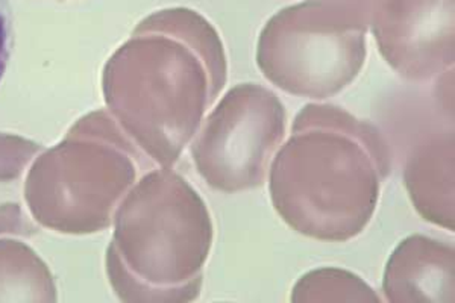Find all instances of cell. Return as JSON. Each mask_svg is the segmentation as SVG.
<instances>
[{"label":"cell","instance_id":"30bf717a","mask_svg":"<svg viewBox=\"0 0 455 303\" xmlns=\"http://www.w3.org/2000/svg\"><path fill=\"white\" fill-rule=\"evenodd\" d=\"M43 146L0 132V235H36L40 227L25 205L23 178Z\"/></svg>","mask_w":455,"mask_h":303},{"label":"cell","instance_id":"8992f818","mask_svg":"<svg viewBox=\"0 0 455 303\" xmlns=\"http://www.w3.org/2000/svg\"><path fill=\"white\" fill-rule=\"evenodd\" d=\"M285 131L287 109L278 94L261 84H237L205 116L190 154L212 190H254L267 179Z\"/></svg>","mask_w":455,"mask_h":303},{"label":"cell","instance_id":"6da1fadb","mask_svg":"<svg viewBox=\"0 0 455 303\" xmlns=\"http://www.w3.org/2000/svg\"><path fill=\"white\" fill-rule=\"evenodd\" d=\"M228 81L218 29L197 11H156L137 25L102 73L108 113L161 169H173Z\"/></svg>","mask_w":455,"mask_h":303},{"label":"cell","instance_id":"4fadbf2b","mask_svg":"<svg viewBox=\"0 0 455 303\" xmlns=\"http://www.w3.org/2000/svg\"><path fill=\"white\" fill-rule=\"evenodd\" d=\"M14 47V20L10 0H0V83L5 76Z\"/></svg>","mask_w":455,"mask_h":303},{"label":"cell","instance_id":"5b68a950","mask_svg":"<svg viewBox=\"0 0 455 303\" xmlns=\"http://www.w3.org/2000/svg\"><path fill=\"white\" fill-rule=\"evenodd\" d=\"M369 6L363 0H306L285 6L259 32L255 61L272 85L315 102L360 76L368 58Z\"/></svg>","mask_w":455,"mask_h":303},{"label":"cell","instance_id":"7a4b0ae2","mask_svg":"<svg viewBox=\"0 0 455 303\" xmlns=\"http://www.w3.org/2000/svg\"><path fill=\"white\" fill-rule=\"evenodd\" d=\"M390 173L392 152L375 124L332 103H307L270 164V202L299 235L347 243L369 227Z\"/></svg>","mask_w":455,"mask_h":303},{"label":"cell","instance_id":"52a82bcc","mask_svg":"<svg viewBox=\"0 0 455 303\" xmlns=\"http://www.w3.org/2000/svg\"><path fill=\"white\" fill-rule=\"evenodd\" d=\"M454 0H371L369 31L379 55L410 83L454 70Z\"/></svg>","mask_w":455,"mask_h":303},{"label":"cell","instance_id":"3957f363","mask_svg":"<svg viewBox=\"0 0 455 303\" xmlns=\"http://www.w3.org/2000/svg\"><path fill=\"white\" fill-rule=\"evenodd\" d=\"M105 267L124 303H190L201 298L214 223L199 191L173 169L146 171L114 216Z\"/></svg>","mask_w":455,"mask_h":303},{"label":"cell","instance_id":"9c48e42d","mask_svg":"<svg viewBox=\"0 0 455 303\" xmlns=\"http://www.w3.org/2000/svg\"><path fill=\"white\" fill-rule=\"evenodd\" d=\"M454 129H440L416 144L403 163L410 202L425 221L454 232Z\"/></svg>","mask_w":455,"mask_h":303},{"label":"cell","instance_id":"ba28073f","mask_svg":"<svg viewBox=\"0 0 455 303\" xmlns=\"http://www.w3.org/2000/svg\"><path fill=\"white\" fill-rule=\"evenodd\" d=\"M381 293L388 303H454V244L422 234L403 238L386 262Z\"/></svg>","mask_w":455,"mask_h":303},{"label":"cell","instance_id":"7c38bea8","mask_svg":"<svg viewBox=\"0 0 455 303\" xmlns=\"http://www.w3.org/2000/svg\"><path fill=\"white\" fill-rule=\"evenodd\" d=\"M290 300L304 302L379 303L383 298L364 279L347 268L319 267L302 275L291 288Z\"/></svg>","mask_w":455,"mask_h":303},{"label":"cell","instance_id":"8fae6325","mask_svg":"<svg viewBox=\"0 0 455 303\" xmlns=\"http://www.w3.org/2000/svg\"><path fill=\"white\" fill-rule=\"evenodd\" d=\"M57 300V285L46 262L25 243L0 240V303Z\"/></svg>","mask_w":455,"mask_h":303},{"label":"cell","instance_id":"277c9868","mask_svg":"<svg viewBox=\"0 0 455 303\" xmlns=\"http://www.w3.org/2000/svg\"><path fill=\"white\" fill-rule=\"evenodd\" d=\"M156 167L108 111L96 109L34 163L25 188L28 210L36 223L60 234L102 232L135 182Z\"/></svg>","mask_w":455,"mask_h":303}]
</instances>
